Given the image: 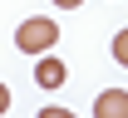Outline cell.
Wrapping results in <instances>:
<instances>
[{"instance_id":"obj_2","label":"cell","mask_w":128,"mask_h":118,"mask_svg":"<svg viewBox=\"0 0 128 118\" xmlns=\"http://www.w3.org/2000/svg\"><path fill=\"white\" fill-rule=\"evenodd\" d=\"M94 118H128V89H104L94 99Z\"/></svg>"},{"instance_id":"obj_1","label":"cell","mask_w":128,"mask_h":118,"mask_svg":"<svg viewBox=\"0 0 128 118\" xmlns=\"http://www.w3.org/2000/svg\"><path fill=\"white\" fill-rule=\"evenodd\" d=\"M49 44H59V25H54L49 15H34V20H25V25L15 30V49L20 54H44Z\"/></svg>"},{"instance_id":"obj_6","label":"cell","mask_w":128,"mask_h":118,"mask_svg":"<svg viewBox=\"0 0 128 118\" xmlns=\"http://www.w3.org/2000/svg\"><path fill=\"white\" fill-rule=\"evenodd\" d=\"M5 108H10V89L0 84V113H5Z\"/></svg>"},{"instance_id":"obj_4","label":"cell","mask_w":128,"mask_h":118,"mask_svg":"<svg viewBox=\"0 0 128 118\" xmlns=\"http://www.w3.org/2000/svg\"><path fill=\"white\" fill-rule=\"evenodd\" d=\"M113 59L128 69V30H118V34H113Z\"/></svg>"},{"instance_id":"obj_3","label":"cell","mask_w":128,"mask_h":118,"mask_svg":"<svg viewBox=\"0 0 128 118\" xmlns=\"http://www.w3.org/2000/svg\"><path fill=\"white\" fill-rule=\"evenodd\" d=\"M64 79H69V69H64V59H54V54L44 49V59H40V69H34V84H40V89H59Z\"/></svg>"},{"instance_id":"obj_5","label":"cell","mask_w":128,"mask_h":118,"mask_svg":"<svg viewBox=\"0 0 128 118\" xmlns=\"http://www.w3.org/2000/svg\"><path fill=\"white\" fill-rule=\"evenodd\" d=\"M34 118H74V113H69V108H54V103H49V108H40Z\"/></svg>"},{"instance_id":"obj_7","label":"cell","mask_w":128,"mask_h":118,"mask_svg":"<svg viewBox=\"0 0 128 118\" xmlns=\"http://www.w3.org/2000/svg\"><path fill=\"white\" fill-rule=\"evenodd\" d=\"M54 5H59V10H74V5H84V0H54Z\"/></svg>"}]
</instances>
